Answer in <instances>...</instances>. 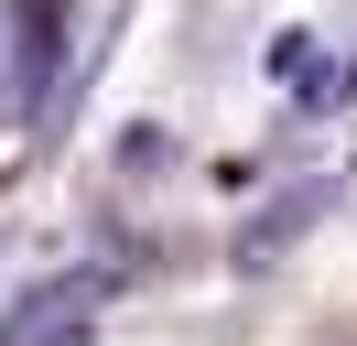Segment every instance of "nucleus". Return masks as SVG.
I'll return each instance as SVG.
<instances>
[{"label":"nucleus","mask_w":357,"mask_h":346,"mask_svg":"<svg viewBox=\"0 0 357 346\" xmlns=\"http://www.w3.org/2000/svg\"><path fill=\"white\" fill-rule=\"evenodd\" d=\"M22 98H33V33H22V11L0 0V119H22Z\"/></svg>","instance_id":"2"},{"label":"nucleus","mask_w":357,"mask_h":346,"mask_svg":"<svg viewBox=\"0 0 357 346\" xmlns=\"http://www.w3.org/2000/svg\"><path fill=\"white\" fill-rule=\"evenodd\" d=\"M98 303H109V271H76V281H44V292L22 303V314L0 324V346H76L98 324Z\"/></svg>","instance_id":"1"}]
</instances>
